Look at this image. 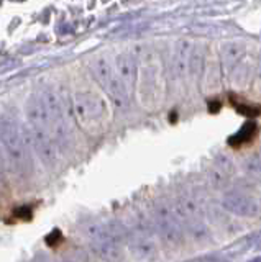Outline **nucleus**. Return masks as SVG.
<instances>
[{
  "mask_svg": "<svg viewBox=\"0 0 261 262\" xmlns=\"http://www.w3.org/2000/svg\"><path fill=\"white\" fill-rule=\"evenodd\" d=\"M74 112L84 128L92 129V126L101 125L105 118V102L101 95L94 92H77L74 95Z\"/></svg>",
  "mask_w": 261,
  "mask_h": 262,
  "instance_id": "nucleus-2",
  "label": "nucleus"
},
{
  "mask_svg": "<svg viewBox=\"0 0 261 262\" xmlns=\"http://www.w3.org/2000/svg\"><path fill=\"white\" fill-rule=\"evenodd\" d=\"M113 72H115V68H113V61L110 59L109 54L95 56V59L92 61V74L97 80V84L102 89L107 87Z\"/></svg>",
  "mask_w": 261,
  "mask_h": 262,
  "instance_id": "nucleus-6",
  "label": "nucleus"
},
{
  "mask_svg": "<svg viewBox=\"0 0 261 262\" xmlns=\"http://www.w3.org/2000/svg\"><path fill=\"white\" fill-rule=\"evenodd\" d=\"M30 144L38 156V159L46 169H54L59 164V147L56 139L48 129L30 126Z\"/></svg>",
  "mask_w": 261,
  "mask_h": 262,
  "instance_id": "nucleus-3",
  "label": "nucleus"
},
{
  "mask_svg": "<svg viewBox=\"0 0 261 262\" xmlns=\"http://www.w3.org/2000/svg\"><path fill=\"white\" fill-rule=\"evenodd\" d=\"M0 143H2L9 167L20 177L31 172V144L27 131L10 117H0Z\"/></svg>",
  "mask_w": 261,
  "mask_h": 262,
  "instance_id": "nucleus-1",
  "label": "nucleus"
},
{
  "mask_svg": "<svg viewBox=\"0 0 261 262\" xmlns=\"http://www.w3.org/2000/svg\"><path fill=\"white\" fill-rule=\"evenodd\" d=\"M113 68H115V72L118 79L122 80V84L127 89V92L133 85V79H135V64L133 59L130 57V54L122 53L117 54L115 59H113Z\"/></svg>",
  "mask_w": 261,
  "mask_h": 262,
  "instance_id": "nucleus-5",
  "label": "nucleus"
},
{
  "mask_svg": "<svg viewBox=\"0 0 261 262\" xmlns=\"http://www.w3.org/2000/svg\"><path fill=\"white\" fill-rule=\"evenodd\" d=\"M27 117H28V123L31 128H42V129H48L50 126V117H48V110L46 105L43 102V98L39 94L31 95V98L27 103Z\"/></svg>",
  "mask_w": 261,
  "mask_h": 262,
  "instance_id": "nucleus-4",
  "label": "nucleus"
},
{
  "mask_svg": "<svg viewBox=\"0 0 261 262\" xmlns=\"http://www.w3.org/2000/svg\"><path fill=\"white\" fill-rule=\"evenodd\" d=\"M7 169H9V159H7V154H5V149L2 143H0V177H2Z\"/></svg>",
  "mask_w": 261,
  "mask_h": 262,
  "instance_id": "nucleus-7",
  "label": "nucleus"
}]
</instances>
